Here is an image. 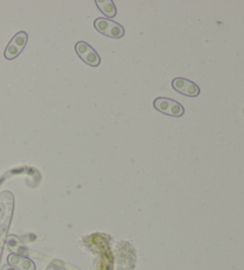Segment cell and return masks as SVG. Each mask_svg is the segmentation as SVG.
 <instances>
[{"instance_id": "6", "label": "cell", "mask_w": 244, "mask_h": 270, "mask_svg": "<svg viewBox=\"0 0 244 270\" xmlns=\"http://www.w3.org/2000/svg\"><path fill=\"white\" fill-rule=\"evenodd\" d=\"M8 266L17 270H35L36 266L30 258L25 257V256L11 254L7 257Z\"/></svg>"}, {"instance_id": "2", "label": "cell", "mask_w": 244, "mask_h": 270, "mask_svg": "<svg viewBox=\"0 0 244 270\" xmlns=\"http://www.w3.org/2000/svg\"><path fill=\"white\" fill-rule=\"evenodd\" d=\"M154 108L161 113L170 117H181L185 113L184 106L169 98H156L154 100Z\"/></svg>"}, {"instance_id": "1", "label": "cell", "mask_w": 244, "mask_h": 270, "mask_svg": "<svg viewBox=\"0 0 244 270\" xmlns=\"http://www.w3.org/2000/svg\"><path fill=\"white\" fill-rule=\"evenodd\" d=\"M94 27L100 33L111 38H122L125 33L122 25L108 18H97L94 21Z\"/></svg>"}, {"instance_id": "9", "label": "cell", "mask_w": 244, "mask_h": 270, "mask_svg": "<svg viewBox=\"0 0 244 270\" xmlns=\"http://www.w3.org/2000/svg\"><path fill=\"white\" fill-rule=\"evenodd\" d=\"M2 270H17V269L12 268V267H11V266H5L4 268H2Z\"/></svg>"}, {"instance_id": "8", "label": "cell", "mask_w": 244, "mask_h": 270, "mask_svg": "<svg viewBox=\"0 0 244 270\" xmlns=\"http://www.w3.org/2000/svg\"><path fill=\"white\" fill-rule=\"evenodd\" d=\"M7 246H8V249L13 252V254L24 256L25 249H24L23 244H22L21 242H19L18 238L15 237V236H10V237L7 238Z\"/></svg>"}, {"instance_id": "4", "label": "cell", "mask_w": 244, "mask_h": 270, "mask_svg": "<svg viewBox=\"0 0 244 270\" xmlns=\"http://www.w3.org/2000/svg\"><path fill=\"white\" fill-rule=\"evenodd\" d=\"M75 52L79 57L85 63L92 67H98L100 64V57L97 54V52L92 48L91 46L86 43V42H78L75 44Z\"/></svg>"}, {"instance_id": "7", "label": "cell", "mask_w": 244, "mask_h": 270, "mask_svg": "<svg viewBox=\"0 0 244 270\" xmlns=\"http://www.w3.org/2000/svg\"><path fill=\"white\" fill-rule=\"evenodd\" d=\"M98 8L103 12V15H105L108 18H113L117 15V8L114 6V2L111 0H97L95 1Z\"/></svg>"}, {"instance_id": "3", "label": "cell", "mask_w": 244, "mask_h": 270, "mask_svg": "<svg viewBox=\"0 0 244 270\" xmlns=\"http://www.w3.org/2000/svg\"><path fill=\"white\" fill-rule=\"evenodd\" d=\"M29 36L25 31H21L10 41L7 44L6 49H5L4 56L6 60H15V58L23 52V49L27 46Z\"/></svg>"}, {"instance_id": "5", "label": "cell", "mask_w": 244, "mask_h": 270, "mask_svg": "<svg viewBox=\"0 0 244 270\" xmlns=\"http://www.w3.org/2000/svg\"><path fill=\"white\" fill-rule=\"evenodd\" d=\"M172 86L176 92L181 93V94L186 95V97L195 98L200 94V88H199L198 85H195L194 82H192V81L189 80V79H185V78L174 79Z\"/></svg>"}]
</instances>
